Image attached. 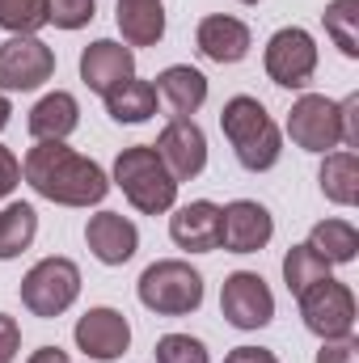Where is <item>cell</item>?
<instances>
[{
    "instance_id": "cell-1",
    "label": "cell",
    "mask_w": 359,
    "mask_h": 363,
    "mask_svg": "<svg viewBox=\"0 0 359 363\" xmlns=\"http://www.w3.org/2000/svg\"><path fill=\"white\" fill-rule=\"evenodd\" d=\"M21 178L60 207H93L110 194L106 169L89 157L72 152L64 140H38L21 161Z\"/></svg>"
},
{
    "instance_id": "cell-2",
    "label": "cell",
    "mask_w": 359,
    "mask_h": 363,
    "mask_svg": "<svg viewBox=\"0 0 359 363\" xmlns=\"http://www.w3.org/2000/svg\"><path fill=\"white\" fill-rule=\"evenodd\" d=\"M220 127H224V140L233 144V157L241 169H250V174L275 169V161L283 152V135L258 97H250V93L228 97L220 110Z\"/></svg>"
},
{
    "instance_id": "cell-3",
    "label": "cell",
    "mask_w": 359,
    "mask_h": 363,
    "mask_svg": "<svg viewBox=\"0 0 359 363\" xmlns=\"http://www.w3.org/2000/svg\"><path fill=\"white\" fill-rule=\"evenodd\" d=\"M114 186L127 194V203L144 216H161L178 203V182L170 178V169L161 165L153 144H136L123 148L114 161Z\"/></svg>"
},
{
    "instance_id": "cell-4",
    "label": "cell",
    "mask_w": 359,
    "mask_h": 363,
    "mask_svg": "<svg viewBox=\"0 0 359 363\" xmlns=\"http://www.w3.org/2000/svg\"><path fill=\"white\" fill-rule=\"evenodd\" d=\"M140 291V304L157 317H186L203 304V274L194 271L190 262L182 258H165V262H153L148 271L140 274L136 283Z\"/></svg>"
},
{
    "instance_id": "cell-5",
    "label": "cell",
    "mask_w": 359,
    "mask_h": 363,
    "mask_svg": "<svg viewBox=\"0 0 359 363\" xmlns=\"http://www.w3.org/2000/svg\"><path fill=\"white\" fill-rule=\"evenodd\" d=\"M77 296H81V271L72 258H43L21 279V304L43 321L68 313Z\"/></svg>"
},
{
    "instance_id": "cell-6",
    "label": "cell",
    "mask_w": 359,
    "mask_h": 363,
    "mask_svg": "<svg viewBox=\"0 0 359 363\" xmlns=\"http://www.w3.org/2000/svg\"><path fill=\"white\" fill-rule=\"evenodd\" d=\"M296 300H300L304 330L317 334L321 342H330V338H347V334L355 330V296H351L347 283H338V279H321V283H313L309 291H300Z\"/></svg>"
},
{
    "instance_id": "cell-7",
    "label": "cell",
    "mask_w": 359,
    "mask_h": 363,
    "mask_svg": "<svg viewBox=\"0 0 359 363\" xmlns=\"http://www.w3.org/2000/svg\"><path fill=\"white\" fill-rule=\"evenodd\" d=\"M55 77V51L38 34H13L0 43V89L30 93Z\"/></svg>"
},
{
    "instance_id": "cell-8",
    "label": "cell",
    "mask_w": 359,
    "mask_h": 363,
    "mask_svg": "<svg viewBox=\"0 0 359 363\" xmlns=\"http://www.w3.org/2000/svg\"><path fill=\"white\" fill-rule=\"evenodd\" d=\"M263 64H267V77L279 89H304L317 72V43H313L309 30L283 26V30L270 34Z\"/></svg>"
},
{
    "instance_id": "cell-9",
    "label": "cell",
    "mask_w": 359,
    "mask_h": 363,
    "mask_svg": "<svg viewBox=\"0 0 359 363\" xmlns=\"http://www.w3.org/2000/svg\"><path fill=\"white\" fill-rule=\"evenodd\" d=\"M287 135L296 148L304 152H334L343 144V127H338V101H330L326 93H304L292 114H287Z\"/></svg>"
},
{
    "instance_id": "cell-10",
    "label": "cell",
    "mask_w": 359,
    "mask_h": 363,
    "mask_svg": "<svg viewBox=\"0 0 359 363\" xmlns=\"http://www.w3.org/2000/svg\"><path fill=\"white\" fill-rule=\"evenodd\" d=\"M220 313L233 330H263L275 317V296L258 271H233L220 287Z\"/></svg>"
},
{
    "instance_id": "cell-11",
    "label": "cell",
    "mask_w": 359,
    "mask_h": 363,
    "mask_svg": "<svg viewBox=\"0 0 359 363\" xmlns=\"http://www.w3.org/2000/svg\"><path fill=\"white\" fill-rule=\"evenodd\" d=\"M157 157H161V165L170 169V178L178 182H190L199 178L203 169H207V135H203V127L194 123V118H182L174 114L170 123H165V131L157 135Z\"/></svg>"
},
{
    "instance_id": "cell-12",
    "label": "cell",
    "mask_w": 359,
    "mask_h": 363,
    "mask_svg": "<svg viewBox=\"0 0 359 363\" xmlns=\"http://www.w3.org/2000/svg\"><path fill=\"white\" fill-rule=\"evenodd\" d=\"M270 237H275V220L263 203L237 199V203L220 207V245L228 254H258V250H267Z\"/></svg>"
},
{
    "instance_id": "cell-13",
    "label": "cell",
    "mask_w": 359,
    "mask_h": 363,
    "mask_svg": "<svg viewBox=\"0 0 359 363\" xmlns=\"http://www.w3.org/2000/svg\"><path fill=\"white\" fill-rule=\"evenodd\" d=\"M72 338H77V347L89 355V359H118L127 347H131V325H127V317L118 313V308H89L81 321H77V330H72Z\"/></svg>"
},
{
    "instance_id": "cell-14",
    "label": "cell",
    "mask_w": 359,
    "mask_h": 363,
    "mask_svg": "<svg viewBox=\"0 0 359 363\" xmlns=\"http://www.w3.org/2000/svg\"><path fill=\"white\" fill-rule=\"evenodd\" d=\"M136 77V51L114 43V38H97L81 51V81L89 85L93 93H114L123 81Z\"/></svg>"
},
{
    "instance_id": "cell-15",
    "label": "cell",
    "mask_w": 359,
    "mask_h": 363,
    "mask_svg": "<svg viewBox=\"0 0 359 363\" xmlns=\"http://www.w3.org/2000/svg\"><path fill=\"white\" fill-rule=\"evenodd\" d=\"M85 241H89V254L101 267H123L140 250V228L118 211H97L85 224Z\"/></svg>"
},
{
    "instance_id": "cell-16",
    "label": "cell",
    "mask_w": 359,
    "mask_h": 363,
    "mask_svg": "<svg viewBox=\"0 0 359 363\" xmlns=\"http://www.w3.org/2000/svg\"><path fill=\"white\" fill-rule=\"evenodd\" d=\"M170 237L178 250H190V254L220 250V207L207 199H194V203L178 207L170 216Z\"/></svg>"
},
{
    "instance_id": "cell-17",
    "label": "cell",
    "mask_w": 359,
    "mask_h": 363,
    "mask_svg": "<svg viewBox=\"0 0 359 363\" xmlns=\"http://www.w3.org/2000/svg\"><path fill=\"white\" fill-rule=\"evenodd\" d=\"M194 43H199V51L211 64H241L250 55V47H254L250 43V26L237 21V17H224V13L203 17L199 30H194Z\"/></svg>"
},
{
    "instance_id": "cell-18",
    "label": "cell",
    "mask_w": 359,
    "mask_h": 363,
    "mask_svg": "<svg viewBox=\"0 0 359 363\" xmlns=\"http://www.w3.org/2000/svg\"><path fill=\"white\" fill-rule=\"evenodd\" d=\"M114 21H118L127 47H157L165 38V9H161V0H118Z\"/></svg>"
},
{
    "instance_id": "cell-19",
    "label": "cell",
    "mask_w": 359,
    "mask_h": 363,
    "mask_svg": "<svg viewBox=\"0 0 359 363\" xmlns=\"http://www.w3.org/2000/svg\"><path fill=\"white\" fill-rule=\"evenodd\" d=\"M81 127V106L77 97L64 89L47 93L34 110H30V135L34 140H68Z\"/></svg>"
},
{
    "instance_id": "cell-20",
    "label": "cell",
    "mask_w": 359,
    "mask_h": 363,
    "mask_svg": "<svg viewBox=\"0 0 359 363\" xmlns=\"http://www.w3.org/2000/svg\"><path fill=\"white\" fill-rule=\"evenodd\" d=\"M157 93L174 106V114L190 118V114L207 101V77H203L199 68H190V64H174V68H165V72L157 77Z\"/></svg>"
},
{
    "instance_id": "cell-21",
    "label": "cell",
    "mask_w": 359,
    "mask_h": 363,
    "mask_svg": "<svg viewBox=\"0 0 359 363\" xmlns=\"http://www.w3.org/2000/svg\"><path fill=\"white\" fill-rule=\"evenodd\" d=\"M106 114L114 123H127V127L148 123L157 114V85L153 81H136V77L123 81L114 93H106Z\"/></svg>"
},
{
    "instance_id": "cell-22",
    "label": "cell",
    "mask_w": 359,
    "mask_h": 363,
    "mask_svg": "<svg viewBox=\"0 0 359 363\" xmlns=\"http://www.w3.org/2000/svg\"><path fill=\"white\" fill-rule=\"evenodd\" d=\"M317 182H321V194H326L330 203L355 207L359 203V161H355V152H351V148H347V152H326Z\"/></svg>"
},
{
    "instance_id": "cell-23",
    "label": "cell",
    "mask_w": 359,
    "mask_h": 363,
    "mask_svg": "<svg viewBox=\"0 0 359 363\" xmlns=\"http://www.w3.org/2000/svg\"><path fill=\"white\" fill-rule=\"evenodd\" d=\"M309 245L330 267H347V262L359 258V233H355V224H347V220H321V224H313Z\"/></svg>"
},
{
    "instance_id": "cell-24",
    "label": "cell",
    "mask_w": 359,
    "mask_h": 363,
    "mask_svg": "<svg viewBox=\"0 0 359 363\" xmlns=\"http://www.w3.org/2000/svg\"><path fill=\"white\" fill-rule=\"evenodd\" d=\"M38 237V211L30 203H9L0 211V262L26 254Z\"/></svg>"
},
{
    "instance_id": "cell-25",
    "label": "cell",
    "mask_w": 359,
    "mask_h": 363,
    "mask_svg": "<svg viewBox=\"0 0 359 363\" xmlns=\"http://www.w3.org/2000/svg\"><path fill=\"white\" fill-rule=\"evenodd\" d=\"M321 279H330V262H326L309 241H304V245H292V250L283 254V283H287L292 296L309 291V287L321 283Z\"/></svg>"
},
{
    "instance_id": "cell-26",
    "label": "cell",
    "mask_w": 359,
    "mask_h": 363,
    "mask_svg": "<svg viewBox=\"0 0 359 363\" xmlns=\"http://www.w3.org/2000/svg\"><path fill=\"white\" fill-rule=\"evenodd\" d=\"M321 21H326V34L334 38V47L347 60H355L359 55V0H330Z\"/></svg>"
},
{
    "instance_id": "cell-27",
    "label": "cell",
    "mask_w": 359,
    "mask_h": 363,
    "mask_svg": "<svg viewBox=\"0 0 359 363\" xmlns=\"http://www.w3.org/2000/svg\"><path fill=\"white\" fill-rule=\"evenodd\" d=\"M47 26V0H0V30L34 34Z\"/></svg>"
},
{
    "instance_id": "cell-28",
    "label": "cell",
    "mask_w": 359,
    "mask_h": 363,
    "mask_svg": "<svg viewBox=\"0 0 359 363\" xmlns=\"http://www.w3.org/2000/svg\"><path fill=\"white\" fill-rule=\"evenodd\" d=\"M153 351H157V363H207V347L190 334H165Z\"/></svg>"
},
{
    "instance_id": "cell-29",
    "label": "cell",
    "mask_w": 359,
    "mask_h": 363,
    "mask_svg": "<svg viewBox=\"0 0 359 363\" xmlns=\"http://www.w3.org/2000/svg\"><path fill=\"white\" fill-rule=\"evenodd\" d=\"M97 0H47V21L60 30H81L93 21Z\"/></svg>"
},
{
    "instance_id": "cell-30",
    "label": "cell",
    "mask_w": 359,
    "mask_h": 363,
    "mask_svg": "<svg viewBox=\"0 0 359 363\" xmlns=\"http://www.w3.org/2000/svg\"><path fill=\"white\" fill-rule=\"evenodd\" d=\"M317 363H359V342L351 334L347 338H330V342H321Z\"/></svg>"
},
{
    "instance_id": "cell-31",
    "label": "cell",
    "mask_w": 359,
    "mask_h": 363,
    "mask_svg": "<svg viewBox=\"0 0 359 363\" xmlns=\"http://www.w3.org/2000/svg\"><path fill=\"white\" fill-rule=\"evenodd\" d=\"M338 127H343V144L359 148V93H351L347 101H338Z\"/></svg>"
},
{
    "instance_id": "cell-32",
    "label": "cell",
    "mask_w": 359,
    "mask_h": 363,
    "mask_svg": "<svg viewBox=\"0 0 359 363\" xmlns=\"http://www.w3.org/2000/svg\"><path fill=\"white\" fill-rule=\"evenodd\" d=\"M17 347H21V330L9 313H0V363H13L17 359Z\"/></svg>"
},
{
    "instance_id": "cell-33",
    "label": "cell",
    "mask_w": 359,
    "mask_h": 363,
    "mask_svg": "<svg viewBox=\"0 0 359 363\" xmlns=\"http://www.w3.org/2000/svg\"><path fill=\"white\" fill-rule=\"evenodd\" d=\"M17 182H21V161L0 144V199H4V194H13V186H17Z\"/></svg>"
},
{
    "instance_id": "cell-34",
    "label": "cell",
    "mask_w": 359,
    "mask_h": 363,
    "mask_svg": "<svg viewBox=\"0 0 359 363\" xmlns=\"http://www.w3.org/2000/svg\"><path fill=\"white\" fill-rule=\"evenodd\" d=\"M224 363H279L275 359V351H263V347H237V351H228Z\"/></svg>"
},
{
    "instance_id": "cell-35",
    "label": "cell",
    "mask_w": 359,
    "mask_h": 363,
    "mask_svg": "<svg viewBox=\"0 0 359 363\" xmlns=\"http://www.w3.org/2000/svg\"><path fill=\"white\" fill-rule=\"evenodd\" d=\"M26 363H68V351H60V347H38Z\"/></svg>"
},
{
    "instance_id": "cell-36",
    "label": "cell",
    "mask_w": 359,
    "mask_h": 363,
    "mask_svg": "<svg viewBox=\"0 0 359 363\" xmlns=\"http://www.w3.org/2000/svg\"><path fill=\"white\" fill-rule=\"evenodd\" d=\"M9 114H13V106H9V97H4V93H0V131H4V127H9Z\"/></svg>"
},
{
    "instance_id": "cell-37",
    "label": "cell",
    "mask_w": 359,
    "mask_h": 363,
    "mask_svg": "<svg viewBox=\"0 0 359 363\" xmlns=\"http://www.w3.org/2000/svg\"><path fill=\"white\" fill-rule=\"evenodd\" d=\"M241 4H258V0H241Z\"/></svg>"
}]
</instances>
